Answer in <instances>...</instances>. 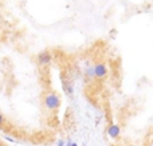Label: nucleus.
Instances as JSON below:
<instances>
[{
  "label": "nucleus",
  "mask_w": 153,
  "mask_h": 146,
  "mask_svg": "<svg viewBox=\"0 0 153 146\" xmlns=\"http://www.w3.org/2000/svg\"><path fill=\"white\" fill-rule=\"evenodd\" d=\"M61 102H62V99L59 97V94L54 90L47 91L45 94V97H43V105H45L46 110L50 113H55L61 107Z\"/></svg>",
  "instance_id": "obj_1"
},
{
  "label": "nucleus",
  "mask_w": 153,
  "mask_h": 146,
  "mask_svg": "<svg viewBox=\"0 0 153 146\" xmlns=\"http://www.w3.org/2000/svg\"><path fill=\"white\" fill-rule=\"evenodd\" d=\"M94 67V75H95V79H105L109 74V67L105 62H95L93 64Z\"/></svg>",
  "instance_id": "obj_2"
},
{
  "label": "nucleus",
  "mask_w": 153,
  "mask_h": 146,
  "mask_svg": "<svg viewBox=\"0 0 153 146\" xmlns=\"http://www.w3.org/2000/svg\"><path fill=\"white\" fill-rule=\"evenodd\" d=\"M53 59H54V55L50 52V51L43 50L36 55V63L39 64L40 67H47V66H50L51 64Z\"/></svg>",
  "instance_id": "obj_3"
},
{
  "label": "nucleus",
  "mask_w": 153,
  "mask_h": 146,
  "mask_svg": "<svg viewBox=\"0 0 153 146\" xmlns=\"http://www.w3.org/2000/svg\"><path fill=\"white\" fill-rule=\"evenodd\" d=\"M62 86H63V91L66 93V95L73 97V94H74V83H73V78L69 74L63 75V78H62Z\"/></svg>",
  "instance_id": "obj_4"
},
{
  "label": "nucleus",
  "mask_w": 153,
  "mask_h": 146,
  "mask_svg": "<svg viewBox=\"0 0 153 146\" xmlns=\"http://www.w3.org/2000/svg\"><path fill=\"white\" fill-rule=\"evenodd\" d=\"M106 134H108L111 139H117L120 136H121V128H120V125L111 122L110 125L106 128Z\"/></svg>",
  "instance_id": "obj_5"
},
{
  "label": "nucleus",
  "mask_w": 153,
  "mask_h": 146,
  "mask_svg": "<svg viewBox=\"0 0 153 146\" xmlns=\"http://www.w3.org/2000/svg\"><path fill=\"white\" fill-rule=\"evenodd\" d=\"M85 78H86V80L89 83H91L93 80L95 79L94 67H93V64H89V66H86V69H85Z\"/></svg>",
  "instance_id": "obj_6"
},
{
  "label": "nucleus",
  "mask_w": 153,
  "mask_h": 146,
  "mask_svg": "<svg viewBox=\"0 0 153 146\" xmlns=\"http://www.w3.org/2000/svg\"><path fill=\"white\" fill-rule=\"evenodd\" d=\"M4 123H5V117H4V114H3V113H0V128H1Z\"/></svg>",
  "instance_id": "obj_7"
},
{
  "label": "nucleus",
  "mask_w": 153,
  "mask_h": 146,
  "mask_svg": "<svg viewBox=\"0 0 153 146\" xmlns=\"http://www.w3.org/2000/svg\"><path fill=\"white\" fill-rule=\"evenodd\" d=\"M56 145H58V146H66V142H65L63 139H59L58 144H56Z\"/></svg>",
  "instance_id": "obj_8"
},
{
  "label": "nucleus",
  "mask_w": 153,
  "mask_h": 146,
  "mask_svg": "<svg viewBox=\"0 0 153 146\" xmlns=\"http://www.w3.org/2000/svg\"><path fill=\"white\" fill-rule=\"evenodd\" d=\"M66 146H78V145H76V142H71V144H69V145H66Z\"/></svg>",
  "instance_id": "obj_9"
},
{
  "label": "nucleus",
  "mask_w": 153,
  "mask_h": 146,
  "mask_svg": "<svg viewBox=\"0 0 153 146\" xmlns=\"http://www.w3.org/2000/svg\"><path fill=\"white\" fill-rule=\"evenodd\" d=\"M129 146H133V145H129Z\"/></svg>",
  "instance_id": "obj_10"
}]
</instances>
